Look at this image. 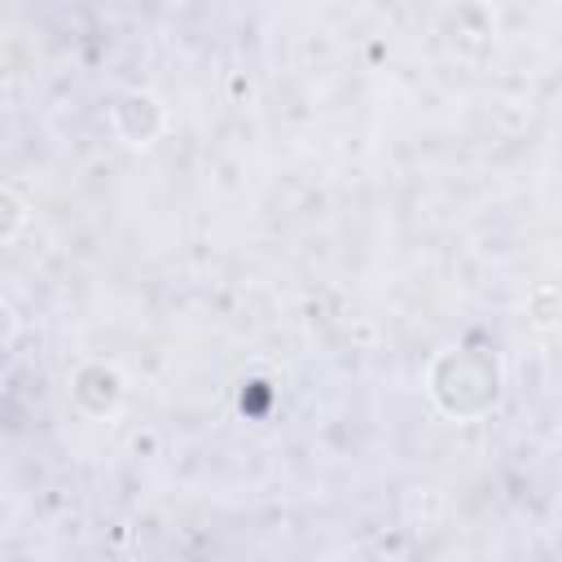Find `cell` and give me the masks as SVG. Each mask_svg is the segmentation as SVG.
<instances>
[{
    "label": "cell",
    "instance_id": "1",
    "mask_svg": "<svg viewBox=\"0 0 562 562\" xmlns=\"http://www.w3.org/2000/svg\"><path fill=\"white\" fill-rule=\"evenodd\" d=\"M496 382H501L496 360L474 351V347H452L430 369V395L452 417H474V413L492 408Z\"/></svg>",
    "mask_w": 562,
    "mask_h": 562
},
{
    "label": "cell",
    "instance_id": "2",
    "mask_svg": "<svg viewBox=\"0 0 562 562\" xmlns=\"http://www.w3.org/2000/svg\"><path fill=\"white\" fill-rule=\"evenodd\" d=\"M119 119H136L127 145H149V140L158 136V127H162V105H158L149 92H127V97L114 105V123H119Z\"/></svg>",
    "mask_w": 562,
    "mask_h": 562
},
{
    "label": "cell",
    "instance_id": "3",
    "mask_svg": "<svg viewBox=\"0 0 562 562\" xmlns=\"http://www.w3.org/2000/svg\"><path fill=\"white\" fill-rule=\"evenodd\" d=\"M4 206H9V224H4V237H13V233H18V224H22V202H18V193H13V189H4Z\"/></svg>",
    "mask_w": 562,
    "mask_h": 562
}]
</instances>
